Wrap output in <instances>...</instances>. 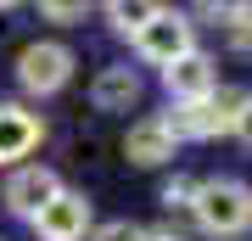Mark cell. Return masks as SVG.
<instances>
[{
  "mask_svg": "<svg viewBox=\"0 0 252 241\" xmlns=\"http://www.w3.org/2000/svg\"><path fill=\"white\" fill-rule=\"evenodd\" d=\"M90 96H95L101 112H129L140 101V79H135V68H101Z\"/></svg>",
  "mask_w": 252,
  "mask_h": 241,
  "instance_id": "cell-9",
  "label": "cell"
},
{
  "mask_svg": "<svg viewBox=\"0 0 252 241\" xmlns=\"http://www.w3.org/2000/svg\"><path fill=\"white\" fill-rule=\"evenodd\" d=\"M157 11H162V6H152V0H112V6H107V17H112L118 34H140V28L157 17Z\"/></svg>",
  "mask_w": 252,
  "mask_h": 241,
  "instance_id": "cell-10",
  "label": "cell"
},
{
  "mask_svg": "<svg viewBox=\"0 0 252 241\" xmlns=\"http://www.w3.org/2000/svg\"><path fill=\"white\" fill-rule=\"evenodd\" d=\"M190 213H196V224L207 236H241L252 224V191L235 185V179H202Z\"/></svg>",
  "mask_w": 252,
  "mask_h": 241,
  "instance_id": "cell-1",
  "label": "cell"
},
{
  "mask_svg": "<svg viewBox=\"0 0 252 241\" xmlns=\"http://www.w3.org/2000/svg\"><path fill=\"white\" fill-rule=\"evenodd\" d=\"M34 230H39V241H84V230H90V202L79 191H62L56 202H45L34 213Z\"/></svg>",
  "mask_w": 252,
  "mask_h": 241,
  "instance_id": "cell-5",
  "label": "cell"
},
{
  "mask_svg": "<svg viewBox=\"0 0 252 241\" xmlns=\"http://www.w3.org/2000/svg\"><path fill=\"white\" fill-rule=\"evenodd\" d=\"M224 34H230V45H235V51H247V56H252V6H230Z\"/></svg>",
  "mask_w": 252,
  "mask_h": 241,
  "instance_id": "cell-11",
  "label": "cell"
},
{
  "mask_svg": "<svg viewBox=\"0 0 252 241\" xmlns=\"http://www.w3.org/2000/svg\"><path fill=\"white\" fill-rule=\"evenodd\" d=\"M162 202L168 207H190L196 202V179H168V185H162Z\"/></svg>",
  "mask_w": 252,
  "mask_h": 241,
  "instance_id": "cell-13",
  "label": "cell"
},
{
  "mask_svg": "<svg viewBox=\"0 0 252 241\" xmlns=\"http://www.w3.org/2000/svg\"><path fill=\"white\" fill-rule=\"evenodd\" d=\"M39 11H45L51 23H79V17H84V6H79V0H51V6H39Z\"/></svg>",
  "mask_w": 252,
  "mask_h": 241,
  "instance_id": "cell-14",
  "label": "cell"
},
{
  "mask_svg": "<svg viewBox=\"0 0 252 241\" xmlns=\"http://www.w3.org/2000/svg\"><path fill=\"white\" fill-rule=\"evenodd\" d=\"M39 146V118L23 112L17 101H0V163H17Z\"/></svg>",
  "mask_w": 252,
  "mask_h": 241,
  "instance_id": "cell-8",
  "label": "cell"
},
{
  "mask_svg": "<svg viewBox=\"0 0 252 241\" xmlns=\"http://www.w3.org/2000/svg\"><path fill=\"white\" fill-rule=\"evenodd\" d=\"M90 241H146V230H140V224H129V219H112V224H101Z\"/></svg>",
  "mask_w": 252,
  "mask_h": 241,
  "instance_id": "cell-12",
  "label": "cell"
},
{
  "mask_svg": "<svg viewBox=\"0 0 252 241\" xmlns=\"http://www.w3.org/2000/svg\"><path fill=\"white\" fill-rule=\"evenodd\" d=\"M135 45H140L146 62H157V68H174L180 56L196 51V45H190V23L180 17V11H157V17L135 34Z\"/></svg>",
  "mask_w": 252,
  "mask_h": 241,
  "instance_id": "cell-3",
  "label": "cell"
},
{
  "mask_svg": "<svg viewBox=\"0 0 252 241\" xmlns=\"http://www.w3.org/2000/svg\"><path fill=\"white\" fill-rule=\"evenodd\" d=\"M67 79H73V51L56 45V39H39V45H28L17 56V84L34 90V96H51V90H62Z\"/></svg>",
  "mask_w": 252,
  "mask_h": 241,
  "instance_id": "cell-2",
  "label": "cell"
},
{
  "mask_svg": "<svg viewBox=\"0 0 252 241\" xmlns=\"http://www.w3.org/2000/svg\"><path fill=\"white\" fill-rule=\"evenodd\" d=\"M124 157L135 163V169H157V163H168V157H174V129H168V118H140V124H129Z\"/></svg>",
  "mask_w": 252,
  "mask_h": 241,
  "instance_id": "cell-6",
  "label": "cell"
},
{
  "mask_svg": "<svg viewBox=\"0 0 252 241\" xmlns=\"http://www.w3.org/2000/svg\"><path fill=\"white\" fill-rule=\"evenodd\" d=\"M235 135H241V140L252 146V101H247V112H241V124H235Z\"/></svg>",
  "mask_w": 252,
  "mask_h": 241,
  "instance_id": "cell-15",
  "label": "cell"
},
{
  "mask_svg": "<svg viewBox=\"0 0 252 241\" xmlns=\"http://www.w3.org/2000/svg\"><path fill=\"white\" fill-rule=\"evenodd\" d=\"M162 90H168L180 107L207 101V96L219 90V68H213V56H207V51H190V56H180L174 68H162Z\"/></svg>",
  "mask_w": 252,
  "mask_h": 241,
  "instance_id": "cell-4",
  "label": "cell"
},
{
  "mask_svg": "<svg viewBox=\"0 0 252 241\" xmlns=\"http://www.w3.org/2000/svg\"><path fill=\"white\" fill-rule=\"evenodd\" d=\"M146 241H185L180 230H146Z\"/></svg>",
  "mask_w": 252,
  "mask_h": 241,
  "instance_id": "cell-16",
  "label": "cell"
},
{
  "mask_svg": "<svg viewBox=\"0 0 252 241\" xmlns=\"http://www.w3.org/2000/svg\"><path fill=\"white\" fill-rule=\"evenodd\" d=\"M62 197V185H56V174L51 169H17L6 179V207L11 213H23V219H34L45 202H56Z\"/></svg>",
  "mask_w": 252,
  "mask_h": 241,
  "instance_id": "cell-7",
  "label": "cell"
}]
</instances>
